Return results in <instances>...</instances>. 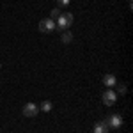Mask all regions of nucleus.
<instances>
[{
  "label": "nucleus",
  "mask_w": 133,
  "mask_h": 133,
  "mask_svg": "<svg viewBox=\"0 0 133 133\" xmlns=\"http://www.w3.org/2000/svg\"><path fill=\"white\" fill-rule=\"evenodd\" d=\"M115 94H126V85L124 83H115Z\"/></svg>",
  "instance_id": "10"
},
{
  "label": "nucleus",
  "mask_w": 133,
  "mask_h": 133,
  "mask_svg": "<svg viewBox=\"0 0 133 133\" xmlns=\"http://www.w3.org/2000/svg\"><path fill=\"white\" fill-rule=\"evenodd\" d=\"M68 4H69V0H59V5H61V7H66Z\"/></svg>",
  "instance_id": "12"
},
{
  "label": "nucleus",
  "mask_w": 133,
  "mask_h": 133,
  "mask_svg": "<svg viewBox=\"0 0 133 133\" xmlns=\"http://www.w3.org/2000/svg\"><path fill=\"white\" fill-rule=\"evenodd\" d=\"M117 99V94L112 91V89H107V91L103 92V103L107 105V107H112L114 103Z\"/></svg>",
  "instance_id": "5"
},
{
  "label": "nucleus",
  "mask_w": 133,
  "mask_h": 133,
  "mask_svg": "<svg viewBox=\"0 0 133 133\" xmlns=\"http://www.w3.org/2000/svg\"><path fill=\"white\" fill-rule=\"evenodd\" d=\"M94 133H108V126H107V123L101 121V123L94 124Z\"/></svg>",
  "instance_id": "7"
},
{
  "label": "nucleus",
  "mask_w": 133,
  "mask_h": 133,
  "mask_svg": "<svg viewBox=\"0 0 133 133\" xmlns=\"http://www.w3.org/2000/svg\"><path fill=\"white\" fill-rule=\"evenodd\" d=\"M73 14L71 12H61V16L57 18V29H61V30H68L69 27L73 25Z\"/></svg>",
  "instance_id": "1"
},
{
  "label": "nucleus",
  "mask_w": 133,
  "mask_h": 133,
  "mask_svg": "<svg viewBox=\"0 0 133 133\" xmlns=\"http://www.w3.org/2000/svg\"><path fill=\"white\" fill-rule=\"evenodd\" d=\"M59 16H61V9H59V7H55V9H51V12H50V20H57V18H59Z\"/></svg>",
  "instance_id": "11"
},
{
  "label": "nucleus",
  "mask_w": 133,
  "mask_h": 133,
  "mask_svg": "<svg viewBox=\"0 0 133 133\" xmlns=\"http://www.w3.org/2000/svg\"><path fill=\"white\" fill-rule=\"evenodd\" d=\"M37 29H39V32H43V34H50V32H53L57 29V23L53 20H50V18H44V20L39 21Z\"/></svg>",
  "instance_id": "2"
},
{
  "label": "nucleus",
  "mask_w": 133,
  "mask_h": 133,
  "mask_svg": "<svg viewBox=\"0 0 133 133\" xmlns=\"http://www.w3.org/2000/svg\"><path fill=\"white\" fill-rule=\"evenodd\" d=\"M103 83L110 89V87H114L115 83H117V78H115V75H112V73H108V75H105L103 76Z\"/></svg>",
  "instance_id": "6"
},
{
  "label": "nucleus",
  "mask_w": 133,
  "mask_h": 133,
  "mask_svg": "<svg viewBox=\"0 0 133 133\" xmlns=\"http://www.w3.org/2000/svg\"><path fill=\"white\" fill-rule=\"evenodd\" d=\"M61 41L64 43V44H69V43L73 41V34L69 30H64V32H62V36H61Z\"/></svg>",
  "instance_id": "8"
},
{
  "label": "nucleus",
  "mask_w": 133,
  "mask_h": 133,
  "mask_svg": "<svg viewBox=\"0 0 133 133\" xmlns=\"http://www.w3.org/2000/svg\"><path fill=\"white\" fill-rule=\"evenodd\" d=\"M105 123H107V126H108V128L117 130V128H121V126H123V117H121L119 114H114V115H110Z\"/></svg>",
  "instance_id": "3"
},
{
  "label": "nucleus",
  "mask_w": 133,
  "mask_h": 133,
  "mask_svg": "<svg viewBox=\"0 0 133 133\" xmlns=\"http://www.w3.org/2000/svg\"><path fill=\"white\" fill-rule=\"evenodd\" d=\"M51 107H53V105H51V101H48V99H46V101L41 103L39 110H43V112H51Z\"/></svg>",
  "instance_id": "9"
},
{
  "label": "nucleus",
  "mask_w": 133,
  "mask_h": 133,
  "mask_svg": "<svg viewBox=\"0 0 133 133\" xmlns=\"http://www.w3.org/2000/svg\"><path fill=\"white\" fill-rule=\"evenodd\" d=\"M37 105H34V103H27V105H23V117H34V115H37Z\"/></svg>",
  "instance_id": "4"
}]
</instances>
